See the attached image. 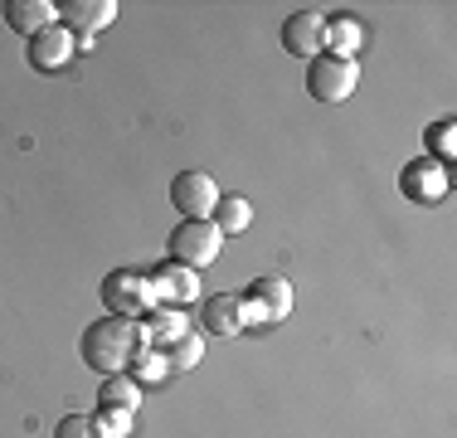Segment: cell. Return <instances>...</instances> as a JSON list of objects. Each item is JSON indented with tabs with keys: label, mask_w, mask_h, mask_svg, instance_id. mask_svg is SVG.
I'll use <instances>...</instances> for the list:
<instances>
[{
	"label": "cell",
	"mask_w": 457,
	"mask_h": 438,
	"mask_svg": "<svg viewBox=\"0 0 457 438\" xmlns=\"http://www.w3.org/2000/svg\"><path fill=\"white\" fill-rule=\"evenodd\" d=\"M79 356L83 366H93L97 375H122L137 356V326L127 316H103L79 336Z\"/></svg>",
	"instance_id": "1"
},
{
	"label": "cell",
	"mask_w": 457,
	"mask_h": 438,
	"mask_svg": "<svg viewBox=\"0 0 457 438\" xmlns=\"http://www.w3.org/2000/svg\"><path fill=\"white\" fill-rule=\"evenodd\" d=\"M220 248H224V234L214 229V219H180L176 234H170V263H180L190 273L210 268L220 258Z\"/></svg>",
	"instance_id": "2"
},
{
	"label": "cell",
	"mask_w": 457,
	"mask_h": 438,
	"mask_svg": "<svg viewBox=\"0 0 457 438\" xmlns=\"http://www.w3.org/2000/svg\"><path fill=\"white\" fill-rule=\"evenodd\" d=\"M361 83V63L355 59H341V54H317L307 59V88L317 103H345Z\"/></svg>",
	"instance_id": "3"
},
{
	"label": "cell",
	"mask_w": 457,
	"mask_h": 438,
	"mask_svg": "<svg viewBox=\"0 0 457 438\" xmlns=\"http://www.w3.org/2000/svg\"><path fill=\"white\" fill-rule=\"evenodd\" d=\"M238 302H244V316H248L244 326H278L292 312V288L287 278H258Z\"/></svg>",
	"instance_id": "4"
},
{
	"label": "cell",
	"mask_w": 457,
	"mask_h": 438,
	"mask_svg": "<svg viewBox=\"0 0 457 438\" xmlns=\"http://www.w3.org/2000/svg\"><path fill=\"white\" fill-rule=\"evenodd\" d=\"M170 205L180 210V219H210L214 205H220V185L204 171H180L170 181Z\"/></svg>",
	"instance_id": "5"
},
{
	"label": "cell",
	"mask_w": 457,
	"mask_h": 438,
	"mask_svg": "<svg viewBox=\"0 0 457 438\" xmlns=\"http://www.w3.org/2000/svg\"><path fill=\"white\" fill-rule=\"evenodd\" d=\"M103 302L112 307V316H146V307H151V278H141V273H107Z\"/></svg>",
	"instance_id": "6"
},
{
	"label": "cell",
	"mask_w": 457,
	"mask_h": 438,
	"mask_svg": "<svg viewBox=\"0 0 457 438\" xmlns=\"http://www.w3.org/2000/svg\"><path fill=\"white\" fill-rule=\"evenodd\" d=\"M282 49L297 54V59H317L326 49V20L317 10H292V15L282 20Z\"/></svg>",
	"instance_id": "7"
},
{
	"label": "cell",
	"mask_w": 457,
	"mask_h": 438,
	"mask_svg": "<svg viewBox=\"0 0 457 438\" xmlns=\"http://www.w3.org/2000/svg\"><path fill=\"white\" fill-rule=\"evenodd\" d=\"M399 190L419 205H438L443 195H448V171H443L438 161H413V166H404V175H399Z\"/></svg>",
	"instance_id": "8"
},
{
	"label": "cell",
	"mask_w": 457,
	"mask_h": 438,
	"mask_svg": "<svg viewBox=\"0 0 457 438\" xmlns=\"http://www.w3.org/2000/svg\"><path fill=\"white\" fill-rule=\"evenodd\" d=\"M73 49H79L73 29L49 25V29H39V35L29 39V63H35V69H63V63L73 59Z\"/></svg>",
	"instance_id": "9"
},
{
	"label": "cell",
	"mask_w": 457,
	"mask_h": 438,
	"mask_svg": "<svg viewBox=\"0 0 457 438\" xmlns=\"http://www.w3.org/2000/svg\"><path fill=\"white\" fill-rule=\"evenodd\" d=\"M63 10V29H73V35H97V29H107L117 20V5L112 0H69Z\"/></svg>",
	"instance_id": "10"
},
{
	"label": "cell",
	"mask_w": 457,
	"mask_h": 438,
	"mask_svg": "<svg viewBox=\"0 0 457 438\" xmlns=\"http://www.w3.org/2000/svg\"><path fill=\"white\" fill-rule=\"evenodd\" d=\"M200 322L210 336H234V332H244V302L234 292H220V298H210L200 307Z\"/></svg>",
	"instance_id": "11"
},
{
	"label": "cell",
	"mask_w": 457,
	"mask_h": 438,
	"mask_svg": "<svg viewBox=\"0 0 457 438\" xmlns=\"http://www.w3.org/2000/svg\"><path fill=\"white\" fill-rule=\"evenodd\" d=\"M54 15H59V5H49V0H10L5 5V25L20 29V35H29V39H35L39 29H49Z\"/></svg>",
	"instance_id": "12"
},
{
	"label": "cell",
	"mask_w": 457,
	"mask_h": 438,
	"mask_svg": "<svg viewBox=\"0 0 457 438\" xmlns=\"http://www.w3.org/2000/svg\"><path fill=\"white\" fill-rule=\"evenodd\" d=\"M151 292H156V298H170V302H190L195 292H200V282H195L190 268L170 263V268H156V278H151Z\"/></svg>",
	"instance_id": "13"
},
{
	"label": "cell",
	"mask_w": 457,
	"mask_h": 438,
	"mask_svg": "<svg viewBox=\"0 0 457 438\" xmlns=\"http://www.w3.org/2000/svg\"><path fill=\"white\" fill-rule=\"evenodd\" d=\"M248 224H253V210H248L244 195H220V205H214V229L228 239V234H244Z\"/></svg>",
	"instance_id": "14"
},
{
	"label": "cell",
	"mask_w": 457,
	"mask_h": 438,
	"mask_svg": "<svg viewBox=\"0 0 457 438\" xmlns=\"http://www.w3.org/2000/svg\"><path fill=\"white\" fill-rule=\"evenodd\" d=\"M137 404H141L137 380H127V375H107V380H103V394H97V409H122V414H137Z\"/></svg>",
	"instance_id": "15"
},
{
	"label": "cell",
	"mask_w": 457,
	"mask_h": 438,
	"mask_svg": "<svg viewBox=\"0 0 457 438\" xmlns=\"http://www.w3.org/2000/svg\"><path fill=\"white\" fill-rule=\"evenodd\" d=\"M146 336L161 346L180 341L185 336V312H176V307H156V312H146Z\"/></svg>",
	"instance_id": "16"
},
{
	"label": "cell",
	"mask_w": 457,
	"mask_h": 438,
	"mask_svg": "<svg viewBox=\"0 0 457 438\" xmlns=\"http://www.w3.org/2000/svg\"><path fill=\"white\" fill-rule=\"evenodd\" d=\"M326 44H331V54H341V59H355V49H361V25H355V20H326Z\"/></svg>",
	"instance_id": "17"
},
{
	"label": "cell",
	"mask_w": 457,
	"mask_h": 438,
	"mask_svg": "<svg viewBox=\"0 0 457 438\" xmlns=\"http://www.w3.org/2000/svg\"><path fill=\"white\" fill-rule=\"evenodd\" d=\"M166 360H170V370H190V366H200V360H204V341L185 332L180 341H170V346H166Z\"/></svg>",
	"instance_id": "18"
},
{
	"label": "cell",
	"mask_w": 457,
	"mask_h": 438,
	"mask_svg": "<svg viewBox=\"0 0 457 438\" xmlns=\"http://www.w3.org/2000/svg\"><path fill=\"white\" fill-rule=\"evenodd\" d=\"M132 370H137V380H166L170 375V360H166V350H137L132 356Z\"/></svg>",
	"instance_id": "19"
},
{
	"label": "cell",
	"mask_w": 457,
	"mask_h": 438,
	"mask_svg": "<svg viewBox=\"0 0 457 438\" xmlns=\"http://www.w3.org/2000/svg\"><path fill=\"white\" fill-rule=\"evenodd\" d=\"M54 438H103V429H97L93 414H63L59 429H54Z\"/></svg>",
	"instance_id": "20"
},
{
	"label": "cell",
	"mask_w": 457,
	"mask_h": 438,
	"mask_svg": "<svg viewBox=\"0 0 457 438\" xmlns=\"http://www.w3.org/2000/svg\"><path fill=\"white\" fill-rule=\"evenodd\" d=\"M93 419H97V429H103V438H127L132 434V414H122V409H97Z\"/></svg>",
	"instance_id": "21"
},
{
	"label": "cell",
	"mask_w": 457,
	"mask_h": 438,
	"mask_svg": "<svg viewBox=\"0 0 457 438\" xmlns=\"http://www.w3.org/2000/svg\"><path fill=\"white\" fill-rule=\"evenodd\" d=\"M453 127H457V122H438V127H433V151H438L443 161L453 156Z\"/></svg>",
	"instance_id": "22"
}]
</instances>
